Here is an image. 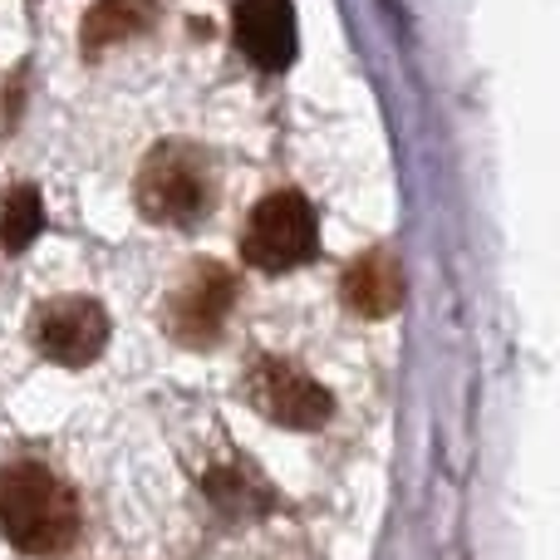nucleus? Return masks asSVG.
I'll use <instances>...</instances> for the list:
<instances>
[{
  "instance_id": "4",
  "label": "nucleus",
  "mask_w": 560,
  "mask_h": 560,
  "mask_svg": "<svg viewBox=\"0 0 560 560\" xmlns=\"http://www.w3.org/2000/svg\"><path fill=\"white\" fill-rule=\"evenodd\" d=\"M236 305V276L222 261H197L163 300V329L187 349L217 345Z\"/></svg>"
},
{
  "instance_id": "6",
  "label": "nucleus",
  "mask_w": 560,
  "mask_h": 560,
  "mask_svg": "<svg viewBox=\"0 0 560 560\" xmlns=\"http://www.w3.org/2000/svg\"><path fill=\"white\" fill-rule=\"evenodd\" d=\"M30 339H35V349L49 359V364L84 369L104 354L108 315H104V305L89 300V295H55L35 310V319H30Z\"/></svg>"
},
{
  "instance_id": "2",
  "label": "nucleus",
  "mask_w": 560,
  "mask_h": 560,
  "mask_svg": "<svg viewBox=\"0 0 560 560\" xmlns=\"http://www.w3.org/2000/svg\"><path fill=\"white\" fill-rule=\"evenodd\" d=\"M133 192H138V212L153 226L192 232L217 207V163L207 148L187 143V138H167L143 158Z\"/></svg>"
},
{
  "instance_id": "8",
  "label": "nucleus",
  "mask_w": 560,
  "mask_h": 560,
  "mask_svg": "<svg viewBox=\"0 0 560 560\" xmlns=\"http://www.w3.org/2000/svg\"><path fill=\"white\" fill-rule=\"evenodd\" d=\"M404 266L388 246H374V252L354 256L349 261L345 280H339V295H345L349 315H364V319H384L404 305Z\"/></svg>"
},
{
  "instance_id": "5",
  "label": "nucleus",
  "mask_w": 560,
  "mask_h": 560,
  "mask_svg": "<svg viewBox=\"0 0 560 560\" xmlns=\"http://www.w3.org/2000/svg\"><path fill=\"white\" fill-rule=\"evenodd\" d=\"M246 404L261 418H271L280 428H325L329 413H335V398L315 384L300 364L276 354H261L242 378Z\"/></svg>"
},
{
  "instance_id": "10",
  "label": "nucleus",
  "mask_w": 560,
  "mask_h": 560,
  "mask_svg": "<svg viewBox=\"0 0 560 560\" xmlns=\"http://www.w3.org/2000/svg\"><path fill=\"white\" fill-rule=\"evenodd\" d=\"M207 497H212V506H222L226 516L271 512V487H266L252 467H217V472L207 477Z\"/></svg>"
},
{
  "instance_id": "3",
  "label": "nucleus",
  "mask_w": 560,
  "mask_h": 560,
  "mask_svg": "<svg viewBox=\"0 0 560 560\" xmlns=\"http://www.w3.org/2000/svg\"><path fill=\"white\" fill-rule=\"evenodd\" d=\"M319 252V222L300 192H271L256 202L242 232V256L256 271H295Z\"/></svg>"
},
{
  "instance_id": "1",
  "label": "nucleus",
  "mask_w": 560,
  "mask_h": 560,
  "mask_svg": "<svg viewBox=\"0 0 560 560\" xmlns=\"http://www.w3.org/2000/svg\"><path fill=\"white\" fill-rule=\"evenodd\" d=\"M0 536L25 556H65L79 541V502L49 467H0Z\"/></svg>"
},
{
  "instance_id": "11",
  "label": "nucleus",
  "mask_w": 560,
  "mask_h": 560,
  "mask_svg": "<svg viewBox=\"0 0 560 560\" xmlns=\"http://www.w3.org/2000/svg\"><path fill=\"white\" fill-rule=\"evenodd\" d=\"M45 232V207H39V187H15L0 202V246L5 252H25L35 246V236Z\"/></svg>"
},
{
  "instance_id": "7",
  "label": "nucleus",
  "mask_w": 560,
  "mask_h": 560,
  "mask_svg": "<svg viewBox=\"0 0 560 560\" xmlns=\"http://www.w3.org/2000/svg\"><path fill=\"white\" fill-rule=\"evenodd\" d=\"M232 35L252 65L280 74L295 59V10H290V0H236Z\"/></svg>"
},
{
  "instance_id": "9",
  "label": "nucleus",
  "mask_w": 560,
  "mask_h": 560,
  "mask_svg": "<svg viewBox=\"0 0 560 560\" xmlns=\"http://www.w3.org/2000/svg\"><path fill=\"white\" fill-rule=\"evenodd\" d=\"M158 20L153 0H98L84 15V30H79V49L84 55H104V49L124 45V39L148 35Z\"/></svg>"
}]
</instances>
